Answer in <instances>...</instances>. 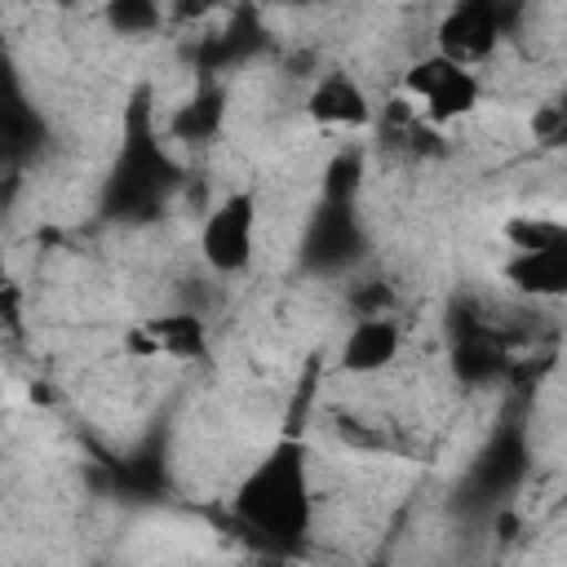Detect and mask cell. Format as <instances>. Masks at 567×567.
Listing matches in <instances>:
<instances>
[{"label":"cell","instance_id":"10","mask_svg":"<svg viewBox=\"0 0 567 567\" xmlns=\"http://www.w3.org/2000/svg\"><path fill=\"white\" fill-rule=\"evenodd\" d=\"M102 18L115 35H151L164 22V9L151 4V0H115V4L102 9Z\"/></svg>","mask_w":567,"mask_h":567},{"label":"cell","instance_id":"7","mask_svg":"<svg viewBox=\"0 0 567 567\" xmlns=\"http://www.w3.org/2000/svg\"><path fill=\"white\" fill-rule=\"evenodd\" d=\"M501 275L536 297V301H554L567 292V248H536V252H509V261L501 266Z\"/></svg>","mask_w":567,"mask_h":567},{"label":"cell","instance_id":"9","mask_svg":"<svg viewBox=\"0 0 567 567\" xmlns=\"http://www.w3.org/2000/svg\"><path fill=\"white\" fill-rule=\"evenodd\" d=\"M501 235L514 252H536V248H567V226L549 213H514L501 221Z\"/></svg>","mask_w":567,"mask_h":567},{"label":"cell","instance_id":"3","mask_svg":"<svg viewBox=\"0 0 567 567\" xmlns=\"http://www.w3.org/2000/svg\"><path fill=\"white\" fill-rule=\"evenodd\" d=\"M257 248V204L252 195L235 190L217 199L199 221V257L217 275H239Z\"/></svg>","mask_w":567,"mask_h":567},{"label":"cell","instance_id":"2","mask_svg":"<svg viewBox=\"0 0 567 567\" xmlns=\"http://www.w3.org/2000/svg\"><path fill=\"white\" fill-rule=\"evenodd\" d=\"M403 102L416 111L421 124L439 128V124L465 120L483 102V80L470 66H456L439 53H425L403 71Z\"/></svg>","mask_w":567,"mask_h":567},{"label":"cell","instance_id":"11","mask_svg":"<svg viewBox=\"0 0 567 567\" xmlns=\"http://www.w3.org/2000/svg\"><path fill=\"white\" fill-rule=\"evenodd\" d=\"M217 115H221V97L217 93H199L195 102H186L173 120V128L186 137V142H204L213 128H217Z\"/></svg>","mask_w":567,"mask_h":567},{"label":"cell","instance_id":"6","mask_svg":"<svg viewBox=\"0 0 567 567\" xmlns=\"http://www.w3.org/2000/svg\"><path fill=\"white\" fill-rule=\"evenodd\" d=\"M306 106L328 128H363L372 120V102H368L363 84L354 75H346V71L319 75L315 89H310V97H306Z\"/></svg>","mask_w":567,"mask_h":567},{"label":"cell","instance_id":"8","mask_svg":"<svg viewBox=\"0 0 567 567\" xmlns=\"http://www.w3.org/2000/svg\"><path fill=\"white\" fill-rule=\"evenodd\" d=\"M155 346V354H177V359H199L204 346H208V328L199 315L190 310H177V315H159L142 328Z\"/></svg>","mask_w":567,"mask_h":567},{"label":"cell","instance_id":"5","mask_svg":"<svg viewBox=\"0 0 567 567\" xmlns=\"http://www.w3.org/2000/svg\"><path fill=\"white\" fill-rule=\"evenodd\" d=\"M403 350V328L394 315H359L341 337V372L377 377L385 372Z\"/></svg>","mask_w":567,"mask_h":567},{"label":"cell","instance_id":"12","mask_svg":"<svg viewBox=\"0 0 567 567\" xmlns=\"http://www.w3.org/2000/svg\"><path fill=\"white\" fill-rule=\"evenodd\" d=\"M532 133H536V142H549L554 146L563 137V106H554V102L549 106H536L532 111Z\"/></svg>","mask_w":567,"mask_h":567},{"label":"cell","instance_id":"4","mask_svg":"<svg viewBox=\"0 0 567 567\" xmlns=\"http://www.w3.org/2000/svg\"><path fill=\"white\" fill-rule=\"evenodd\" d=\"M496 44H501V4H487V0L452 4L434 27V53L470 71L487 62Z\"/></svg>","mask_w":567,"mask_h":567},{"label":"cell","instance_id":"1","mask_svg":"<svg viewBox=\"0 0 567 567\" xmlns=\"http://www.w3.org/2000/svg\"><path fill=\"white\" fill-rule=\"evenodd\" d=\"M235 514L275 545H292L310 532V514H315L310 465H306V452L292 439L275 443L244 474V483L235 492Z\"/></svg>","mask_w":567,"mask_h":567}]
</instances>
